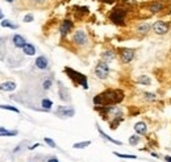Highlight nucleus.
Masks as SVG:
<instances>
[{"label": "nucleus", "instance_id": "f257e3e1", "mask_svg": "<svg viewBox=\"0 0 171 162\" xmlns=\"http://www.w3.org/2000/svg\"><path fill=\"white\" fill-rule=\"evenodd\" d=\"M125 98V94L120 88H109L105 90L104 92L97 94L92 101L96 107H103V106H116V104L121 103Z\"/></svg>", "mask_w": 171, "mask_h": 162}, {"label": "nucleus", "instance_id": "f03ea898", "mask_svg": "<svg viewBox=\"0 0 171 162\" xmlns=\"http://www.w3.org/2000/svg\"><path fill=\"white\" fill-rule=\"evenodd\" d=\"M128 13H129L128 7L117 6V7H115V8H112V11L109 12L108 17H109V21H112L115 25H120V27H122V25H125Z\"/></svg>", "mask_w": 171, "mask_h": 162}, {"label": "nucleus", "instance_id": "7ed1b4c3", "mask_svg": "<svg viewBox=\"0 0 171 162\" xmlns=\"http://www.w3.org/2000/svg\"><path fill=\"white\" fill-rule=\"evenodd\" d=\"M65 73L67 74V77L74 82V85L82 86L84 90H88V82H87V77L80 73L75 71V70L70 69V67H65Z\"/></svg>", "mask_w": 171, "mask_h": 162}, {"label": "nucleus", "instance_id": "20e7f679", "mask_svg": "<svg viewBox=\"0 0 171 162\" xmlns=\"http://www.w3.org/2000/svg\"><path fill=\"white\" fill-rule=\"evenodd\" d=\"M142 7H144L149 13L157 15V13L163 12L166 8H167V1H165V0H150V1H147V3L142 4Z\"/></svg>", "mask_w": 171, "mask_h": 162}, {"label": "nucleus", "instance_id": "39448f33", "mask_svg": "<svg viewBox=\"0 0 171 162\" xmlns=\"http://www.w3.org/2000/svg\"><path fill=\"white\" fill-rule=\"evenodd\" d=\"M74 45L79 46V48H83V46L88 45V36L84 32L83 29H78L72 33V37H71Z\"/></svg>", "mask_w": 171, "mask_h": 162}, {"label": "nucleus", "instance_id": "423d86ee", "mask_svg": "<svg viewBox=\"0 0 171 162\" xmlns=\"http://www.w3.org/2000/svg\"><path fill=\"white\" fill-rule=\"evenodd\" d=\"M151 30L158 36H165L170 32V23L163 21V20H157L151 24Z\"/></svg>", "mask_w": 171, "mask_h": 162}, {"label": "nucleus", "instance_id": "0eeeda50", "mask_svg": "<svg viewBox=\"0 0 171 162\" xmlns=\"http://www.w3.org/2000/svg\"><path fill=\"white\" fill-rule=\"evenodd\" d=\"M95 75H96V78H99L101 80L107 79L109 77V65L104 61L97 62L96 66H95Z\"/></svg>", "mask_w": 171, "mask_h": 162}, {"label": "nucleus", "instance_id": "6e6552de", "mask_svg": "<svg viewBox=\"0 0 171 162\" xmlns=\"http://www.w3.org/2000/svg\"><path fill=\"white\" fill-rule=\"evenodd\" d=\"M54 113L55 116L61 117V119H68V117H72L75 115V108L71 106H59Z\"/></svg>", "mask_w": 171, "mask_h": 162}, {"label": "nucleus", "instance_id": "1a4fd4ad", "mask_svg": "<svg viewBox=\"0 0 171 162\" xmlns=\"http://www.w3.org/2000/svg\"><path fill=\"white\" fill-rule=\"evenodd\" d=\"M120 59L122 63H130L134 59V56H136V51L130 48H121L120 49Z\"/></svg>", "mask_w": 171, "mask_h": 162}, {"label": "nucleus", "instance_id": "9d476101", "mask_svg": "<svg viewBox=\"0 0 171 162\" xmlns=\"http://www.w3.org/2000/svg\"><path fill=\"white\" fill-rule=\"evenodd\" d=\"M74 28V21L70 19H65L61 21V25H59V35L62 38H65L68 33H71Z\"/></svg>", "mask_w": 171, "mask_h": 162}, {"label": "nucleus", "instance_id": "9b49d317", "mask_svg": "<svg viewBox=\"0 0 171 162\" xmlns=\"http://www.w3.org/2000/svg\"><path fill=\"white\" fill-rule=\"evenodd\" d=\"M58 96H59L61 101H66L67 103V101L71 100L70 91H68V88L62 82H58Z\"/></svg>", "mask_w": 171, "mask_h": 162}, {"label": "nucleus", "instance_id": "f8f14e48", "mask_svg": "<svg viewBox=\"0 0 171 162\" xmlns=\"http://www.w3.org/2000/svg\"><path fill=\"white\" fill-rule=\"evenodd\" d=\"M34 66L38 70H47L50 66V62H49L46 56H39V57H37L36 61H34Z\"/></svg>", "mask_w": 171, "mask_h": 162}, {"label": "nucleus", "instance_id": "ddd939ff", "mask_svg": "<svg viewBox=\"0 0 171 162\" xmlns=\"http://www.w3.org/2000/svg\"><path fill=\"white\" fill-rule=\"evenodd\" d=\"M150 30H151V24H149V23H146V21L139 23L136 27V33H138V35H141V36H146Z\"/></svg>", "mask_w": 171, "mask_h": 162}, {"label": "nucleus", "instance_id": "4468645a", "mask_svg": "<svg viewBox=\"0 0 171 162\" xmlns=\"http://www.w3.org/2000/svg\"><path fill=\"white\" fill-rule=\"evenodd\" d=\"M133 128H134V132H136L137 135H139V136H144V135H146L147 133V124L145 121L136 123Z\"/></svg>", "mask_w": 171, "mask_h": 162}, {"label": "nucleus", "instance_id": "2eb2a0df", "mask_svg": "<svg viewBox=\"0 0 171 162\" xmlns=\"http://www.w3.org/2000/svg\"><path fill=\"white\" fill-rule=\"evenodd\" d=\"M17 88V85L12 80H7V82L0 83V91H4V92H11V91H15Z\"/></svg>", "mask_w": 171, "mask_h": 162}, {"label": "nucleus", "instance_id": "dca6fc26", "mask_svg": "<svg viewBox=\"0 0 171 162\" xmlns=\"http://www.w3.org/2000/svg\"><path fill=\"white\" fill-rule=\"evenodd\" d=\"M12 44H13V46H15V48L21 49L26 44V40L21 35H13L12 36Z\"/></svg>", "mask_w": 171, "mask_h": 162}, {"label": "nucleus", "instance_id": "f3484780", "mask_svg": "<svg viewBox=\"0 0 171 162\" xmlns=\"http://www.w3.org/2000/svg\"><path fill=\"white\" fill-rule=\"evenodd\" d=\"M97 132H99V135L101 136V137L104 138L105 141H109V142L115 144V145H122V142H121V141H118V140H115V138H113V137H109V136H108L107 133H105L104 130H103L101 128L99 127V125H97Z\"/></svg>", "mask_w": 171, "mask_h": 162}, {"label": "nucleus", "instance_id": "a211bd4d", "mask_svg": "<svg viewBox=\"0 0 171 162\" xmlns=\"http://www.w3.org/2000/svg\"><path fill=\"white\" fill-rule=\"evenodd\" d=\"M39 106H41V111L50 112V111H51V107H53V100H51V99L44 98V99H41Z\"/></svg>", "mask_w": 171, "mask_h": 162}, {"label": "nucleus", "instance_id": "6ab92c4d", "mask_svg": "<svg viewBox=\"0 0 171 162\" xmlns=\"http://www.w3.org/2000/svg\"><path fill=\"white\" fill-rule=\"evenodd\" d=\"M21 50H23V53L25 54V56H34V54H36V46H34L33 44L26 42L25 45L21 48Z\"/></svg>", "mask_w": 171, "mask_h": 162}, {"label": "nucleus", "instance_id": "aec40b11", "mask_svg": "<svg viewBox=\"0 0 171 162\" xmlns=\"http://www.w3.org/2000/svg\"><path fill=\"white\" fill-rule=\"evenodd\" d=\"M115 58H116V53L113 50H105V51L101 53V59L104 62H107V63L112 62Z\"/></svg>", "mask_w": 171, "mask_h": 162}, {"label": "nucleus", "instance_id": "412c9836", "mask_svg": "<svg viewBox=\"0 0 171 162\" xmlns=\"http://www.w3.org/2000/svg\"><path fill=\"white\" fill-rule=\"evenodd\" d=\"M137 83L141 86H151V78H150L149 75L142 74L137 78Z\"/></svg>", "mask_w": 171, "mask_h": 162}, {"label": "nucleus", "instance_id": "4be33fe9", "mask_svg": "<svg viewBox=\"0 0 171 162\" xmlns=\"http://www.w3.org/2000/svg\"><path fill=\"white\" fill-rule=\"evenodd\" d=\"M18 132L16 129L13 130H8L7 128L0 127V137H12V136H17Z\"/></svg>", "mask_w": 171, "mask_h": 162}, {"label": "nucleus", "instance_id": "5701e85b", "mask_svg": "<svg viewBox=\"0 0 171 162\" xmlns=\"http://www.w3.org/2000/svg\"><path fill=\"white\" fill-rule=\"evenodd\" d=\"M142 98H144V100L146 101H157L158 100V95L155 92H144L142 94Z\"/></svg>", "mask_w": 171, "mask_h": 162}, {"label": "nucleus", "instance_id": "b1692460", "mask_svg": "<svg viewBox=\"0 0 171 162\" xmlns=\"http://www.w3.org/2000/svg\"><path fill=\"white\" fill-rule=\"evenodd\" d=\"M0 25H1L3 28H9V29H18V25L17 24H13L12 21H11V20H1V21H0Z\"/></svg>", "mask_w": 171, "mask_h": 162}, {"label": "nucleus", "instance_id": "393cba45", "mask_svg": "<svg viewBox=\"0 0 171 162\" xmlns=\"http://www.w3.org/2000/svg\"><path fill=\"white\" fill-rule=\"evenodd\" d=\"M41 87H42V90L44 91H49L50 88L53 87V79L51 78H46V79H44L42 80V83H41Z\"/></svg>", "mask_w": 171, "mask_h": 162}, {"label": "nucleus", "instance_id": "a878e982", "mask_svg": "<svg viewBox=\"0 0 171 162\" xmlns=\"http://www.w3.org/2000/svg\"><path fill=\"white\" fill-rule=\"evenodd\" d=\"M0 109H5V111H11L15 113H20V109L15 106H8V104H0Z\"/></svg>", "mask_w": 171, "mask_h": 162}, {"label": "nucleus", "instance_id": "bb28decb", "mask_svg": "<svg viewBox=\"0 0 171 162\" xmlns=\"http://www.w3.org/2000/svg\"><path fill=\"white\" fill-rule=\"evenodd\" d=\"M91 145V141H80V142H75L72 145L74 149H84V148H88Z\"/></svg>", "mask_w": 171, "mask_h": 162}, {"label": "nucleus", "instance_id": "cd10ccee", "mask_svg": "<svg viewBox=\"0 0 171 162\" xmlns=\"http://www.w3.org/2000/svg\"><path fill=\"white\" fill-rule=\"evenodd\" d=\"M139 141H141V137H139V135H132L130 137H129V144H130L132 146H136L139 144Z\"/></svg>", "mask_w": 171, "mask_h": 162}, {"label": "nucleus", "instance_id": "c85d7f7f", "mask_svg": "<svg viewBox=\"0 0 171 162\" xmlns=\"http://www.w3.org/2000/svg\"><path fill=\"white\" fill-rule=\"evenodd\" d=\"M113 154H115L116 157H118V158H129V159L137 158V156H134V154H122V153H118V151H113Z\"/></svg>", "mask_w": 171, "mask_h": 162}, {"label": "nucleus", "instance_id": "c756f323", "mask_svg": "<svg viewBox=\"0 0 171 162\" xmlns=\"http://www.w3.org/2000/svg\"><path fill=\"white\" fill-rule=\"evenodd\" d=\"M44 141H45V144H46V145H49V146H50V148H53V149L57 148V144H55V142H54V140H51L50 137H45V138H44Z\"/></svg>", "mask_w": 171, "mask_h": 162}, {"label": "nucleus", "instance_id": "7c9ffc66", "mask_svg": "<svg viewBox=\"0 0 171 162\" xmlns=\"http://www.w3.org/2000/svg\"><path fill=\"white\" fill-rule=\"evenodd\" d=\"M34 20V16L32 13H28V15H25V16H24V21L25 23H32Z\"/></svg>", "mask_w": 171, "mask_h": 162}, {"label": "nucleus", "instance_id": "2f4dec72", "mask_svg": "<svg viewBox=\"0 0 171 162\" xmlns=\"http://www.w3.org/2000/svg\"><path fill=\"white\" fill-rule=\"evenodd\" d=\"M46 162H59V159H58L55 156H51V157H49V158H47Z\"/></svg>", "mask_w": 171, "mask_h": 162}, {"label": "nucleus", "instance_id": "473e14b6", "mask_svg": "<svg viewBox=\"0 0 171 162\" xmlns=\"http://www.w3.org/2000/svg\"><path fill=\"white\" fill-rule=\"evenodd\" d=\"M34 4H38V6H41V4H44V3H46V0H32Z\"/></svg>", "mask_w": 171, "mask_h": 162}, {"label": "nucleus", "instance_id": "72a5a7b5", "mask_svg": "<svg viewBox=\"0 0 171 162\" xmlns=\"http://www.w3.org/2000/svg\"><path fill=\"white\" fill-rule=\"evenodd\" d=\"M38 146H41L39 144H34V145H32V146H29V150H33V149H36V148H38Z\"/></svg>", "mask_w": 171, "mask_h": 162}, {"label": "nucleus", "instance_id": "f704fd0d", "mask_svg": "<svg viewBox=\"0 0 171 162\" xmlns=\"http://www.w3.org/2000/svg\"><path fill=\"white\" fill-rule=\"evenodd\" d=\"M99 1H103V3H107V4H112L113 0H99Z\"/></svg>", "mask_w": 171, "mask_h": 162}, {"label": "nucleus", "instance_id": "c9c22d12", "mask_svg": "<svg viewBox=\"0 0 171 162\" xmlns=\"http://www.w3.org/2000/svg\"><path fill=\"white\" fill-rule=\"evenodd\" d=\"M165 161L166 162H171V156H165Z\"/></svg>", "mask_w": 171, "mask_h": 162}, {"label": "nucleus", "instance_id": "e433bc0d", "mask_svg": "<svg viewBox=\"0 0 171 162\" xmlns=\"http://www.w3.org/2000/svg\"><path fill=\"white\" fill-rule=\"evenodd\" d=\"M1 20H4V13H3L1 9H0V21H1Z\"/></svg>", "mask_w": 171, "mask_h": 162}, {"label": "nucleus", "instance_id": "4c0bfd02", "mask_svg": "<svg viewBox=\"0 0 171 162\" xmlns=\"http://www.w3.org/2000/svg\"><path fill=\"white\" fill-rule=\"evenodd\" d=\"M151 156H153V157H155V158H158V157H159L157 153H154V151H151Z\"/></svg>", "mask_w": 171, "mask_h": 162}, {"label": "nucleus", "instance_id": "58836bf2", "mask_svg": "<svg viewBox=\"0 0 171 162\" xmlns=\"http://www.w3.org/2000/svg\"><path fill=\"white\" fill-rule=\"evenodd\" d=\"M5 1H7V3H13L15 0H5Z\"/></svg>", "mask_w": 171, "mask_h": 162}]
</instances>
